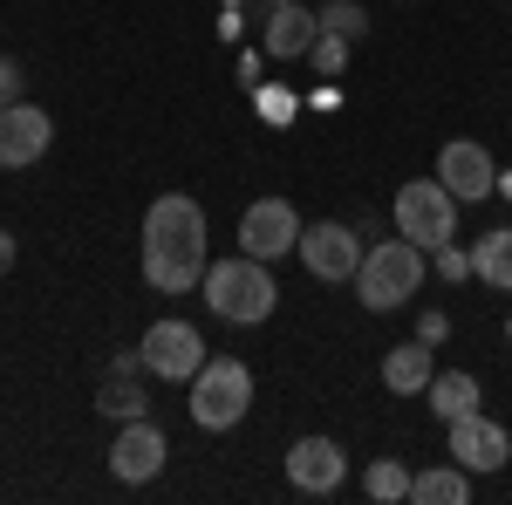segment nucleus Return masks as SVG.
<instances>
[{
  "mask_svg": "<svg viewBox=\"0 0 512 505\" xmlns=\"http://www.w3.org/2000/svg\"><path fill=\"white\" fill-rule=\"evenodd\" d=\"M205 267H212V253H205V205L185 192L151 198V212H144V280L158 294H198Z\"/></svg>",
  "mask_w": 512,
  "mask_h": 505,
  "instance_id": "obj_1",
  "label": "nucleus"
},
{
  "mask_svg": "<svg viewBox=\"0 0 512 505\" xmlns=\"http://www.w3.org/2000/svg\"><path fill=\"white\" fill-rule=\"evenodd\" d=\"M198 294H205V308L219 314V321H233V328H260V321L280 308L274 273H267V260H253V253L212 260L205 280H198Z\"/></svg>",
  "mask_w": 512,
  "mask_h": 505,
  "instance_id": "obj_2",
  "label": "nucleus"
},
{
  "mask_svg": "<svg viewBox=\"0 0 512 505\" xmlns=\"http://www.w3.org/2000/svg\"><path fill=\"white\" fill-rule=\"evenodd\" d=\"M424 273H431V253L396 233V239H376V246L362 253V267H355L349 287L369 314H390V308H410V294L424 287Z\"/></svg>",
  "mask_w": 512,
  "mask_h": 505,
  "instance_id": "obj_3",
  "label": "nucleus"
},
{
  "mask_svg": "<svg viewBox=\"0 0 512 505\" xmlns=\"http://www.w3.org/2000/svg\"><path fill=\"white\" fill-rule=\"evenodd\" d=\"M192 424L198 430H239L246 424V410H253V369L239 362V355H205V369H198L192 383Z\"/></svg>",
  "mask_w": 512,
  "mask_h": 505,
  "instance_id": "obj_4",
  "label": "nucleus"
},
{
  "mask_svg": "<svg viewBox=\"0 0 512 505\" xmlns=\"http://www.w3.org/2000/svg\"><path fill=\"white\" fill-rule=\"evenodd\" d=\"M396 233L410 239V246H444V239L458 233V198L444 192L437 178H410V185H396Z\"/></svg>",
  "mask_w": 512,
  "mask_h": 505,
  "instance_id": "obj_5",
  "label": "nucleus"
},
{
  "mask_svg": "<svg viewBox=\"0 0 512 505\" xmlns=\"http://www.w3.org/2000/svg\"><path fill=\"white\" fill-rule=\"evenodd\" d=\"M137 355H144V369H151V376H158V383H192L198 369H205V335H198L192 321H151V328H144V342H137Z\"/></svg>",
  "mask_w": 512,
  "mask_h": 505,
  "instance_id": "obj_6",
  "label": "nucleus"
},
{
  "mask_svg": "<svg viewBox=\"0 0 512 505\" xmlns=\"http://www.w3.org/2000/svg\"><path fill=\"white\" fill-rule=\"evenodd\" d=\"M451 465H465L478 478V471H506L512 465V430L499 424V417H485V410H465V417H451Z\"/></svg>",
  "mask_w": 512,
  "mask_h": 505,
  "instance_id": "obj_7",
  "label": "nucleus"
},
{
  "mask_svg": "<svg viewBox=\"0 0 512 505\" xmlns=\"http://www.w3.org/2000/svg\"><path fill=\"white\" fill-rule=\"evenodd\" d=\"M48 144H55V117H48L41 103L21 96V103L0 110V171H28V164H41Z\"/></svg>",
  "mask_w": 512,
  "mask_h": 505,
  "instance_id": "obj_8",
  "label": "nucleus"
},
{
  "mask_svg": "<svg viewBox=\"0 0 512 505\" xmlns=\"http://www.w3.org/2000/svg\"><path fill=\"white\" fill-rule=\"evenodd\" d=\"M294 246H301V212H294L287 198H253L246 219H239V253L280 260V253H294Z\"/></svg>",
  "mask_w": 512,
  "mask_h": 505,
  "instance_id": "obj_9",
  "label": "nucleus"
},
{
  "mask_svg": "<svg viewBox=\"0 0 512 505\" xmlns=\"http://www.w3.org/2000/svg\"><path fill=\"white\" fill-rule=\"evenodd\" d=\"M342 478H349V451L335 437H294L287 444V485L294 492L328 499V492H342Z\"/></svg>",
  "mask_w": 512,
  "mask_h": 505,
  "instance_id": "obj_10",
  "label": "nucleus"
},
{
  "mask_svg": "<svg viewBox=\"0 0 512 505\" xmlns=\"http://www.w3.org/2000/svg\"><path fill=\"white\" fill-rule=\"evenodd\" d=\"M301 267L315 273V280H355V267H362V239L342 226V219H321V226H301Z\"/></svg>",
  "mask_w": 512,
  "mask_h": 505,
  "instance_id": "obj_11",
  "label": "nucleus"
},
{
  "mask_svg": "<svg viewBox=\"0 0 512 505\" xmlns=\"http://www.w3.org/2000/svg\"><path fill=\"white\" fill-rule=\"evenodd\" d=\"M164 458H171V437H164L151 417H130V424H117V444H110V471H117L123 485H151L164 471Z\"/></svg>",
  "mask_w": 512,
  "mask_h": 505,
  "instance_id": "obj_12",
  "label": "nucleus"
},
{
  "mask_svg": "<svg viewBox=\"0 0 512 505\" xmlns=\"http://www.w3.org/2000/svg\"><path fill=\"white\" fill-rule=\"evenodd\" d=\"M437 185L458 198V205H478V198L499 192V164L485 144H444L437 151Z\"/></svg>",
  "mask_w": 512,
  "mask_h": 505,
  "instance_id": "obj_13",
  "label": "nucleus"
},
{
  "mask_svg": "<svg viewBox=\"0 0 512 505\" xmlns=\"http://www.w3.org/2000/svg\"><path fill=\"white\" fill-rule=\"evenodd\" d=\"M315 35H321V14H315V7H301V0L260 21V48L280 55V62H301V55L315 48Z\"/></svg>",
  "mask_w": 512,
  "mask_h": 505,
  "instance_id": "obj_14",
  "label": "nucleus"
},
{
  "mask_svg": "<svg viewBox=\"0 0 512 505\" xmlns=\"http://www.w3.org/2000/svg\"><path fill=\"white\" fill-rule=\"evenodd\" d=\"M431 376H437L431 342H396V349L383 355V389H396V396H424Z\"/></svg>",
  "mask_w": 512,
  "mask_h": 505,
  "instance_id": "obj_15",
  "label": "nucleus"
},
{
  "mask_svg": "<svg viewBox=\"0 0 512 505\" xmlns=\"http://www.w3.org/2000/svg\"><path fill=\"white\" fill-rule=\"evenodd\" d=\"M410 499H417V505H465V499H472V471H465V465L410 471Z\"/></svg>",
  "mask_w": 512,
  "mask_h": 505,
  "instance_id": "obj_16",
  "label": "nucleus"
},
{
  "mask_svg": "<svg viewBox=\"0 0 512 505\" xmlns=\"http://www.w3.org/2000/svg\"><path fill=\"white\" fill-rule=\"evenodd\" d=\"M424 396H431L437 424H451V417L478 410V396H485V389H478V376H472V369H444V376H431V389H424Z\"/></svg>",
  "mask_w": 512,
  "mask_h": 505,
  "instance_id": "obj_17",
  "label": "nucleus"
},
{
  "mask_svg": "<svg viewBox=\"0 0 512 505\" xmlns=\"http://www.w3.org/2000/svg\"><path fill=\"white\" fill-rule=\"evenodd\" d=\"M472 280H485L492 294H512V226H499L472 246Z\"/></svg>",
  "mask_w": 512,
  "mask_h": 505,
  "instance_id": "obj_18",
  "label": "nucleus"
},
{
  "mask_svg": "<svg viewBox=\"0 0 512 505\" xmlns=\"http://www.w3.org/2000/svg\"><path fill=\"white\" fill-rule=\"evenodd\" d=\"M96 410H103V417H117V424H130V417H151V403H144V389L130 383V369H117V376L103 383Z\"/></svg>",
  "mask_w": 512,
  "mask_h": 505,
  "instance_id": "obj_19",
  "label": "nucleus"
},
{
  "mask_svg": "<svg viewBox=\"0 0 512 505\" xmlns=\"http://www.w3.org/2000/svg\"><path fill=\"white\" fill-rule=\"evenodd\" d=\"M362 492H369L376 505L410 499V465H403V458H376V465L362 471Z\"/></svg>",
  "mask_w": 512,
  "mask_h": 505,
  "instance_id": "obj_20",
  "label": "nucleus"
},
{
  "mask_svg": "<svg viewBox=\"0 0 512 505\" xmlns=\"http://www.w3.org/2000/svg\"><path fill=\"white\" fill-rule=\"evenodd\" d=\"M321 28L342 35V41H362L369 35V7H362V0H328V7H321Z\"/></svg>",
  "mask_w": 512,
  "mask_h": 505,
  "instance_id": "obj_21",
  "label": "nucleus"
},
{
  "mask_svg": "<svg viewBox=\"0 0 512 505\" xmlns=\"http://www.w3.org/2000/svg\"><path fill=\"white\" fill-rule=\"evenodd\" d=\"M308 69H315V76H342V69H349V41L321 28V35H315V48H308Z\"/></svg>",
  "mask_w": 512,
  "mask_h": 505,
  "instance_id": "obj_22",
  "label": "nucleus"
},
{
  "mask_svg": "<svg viewBox=\"0 0 512 505\" xmlns=\"http://www.w3.org/2000/svg\"><path fill=\"white\" fill-rule=\"evenodd\" d=\"M431 267H437V280L458 287V280H472V253H465L458 239H444V246H431Z\"/></svg>",
  "mask_w": 512,
  "mask_h": 505,
  "instance_id": "obj_23",
  "label": "nucleus"
},
{
  "mask_svg": "<svg viewBox=\"0 0 512 505\" xmlns=\"http://www.w3.org/2000/svg\"><path fill=\"white\" fill-rule=\"evenodd\" d=\"M294 110H301V103H294L287 89H260V117H267V123H287Z\"/></svg>",
  "mask_w": 512,
  "mask_h": 505,
  "instance_id": "obj_24",
  "label": "nucleus"
},
{
  "mask_svg": "<svg viewBox=\"0 0 512 505\" xmlns=\"http://www.w3.org/2000/svg\"><path fill=\"white\" fill-rule=\"evenodd\" d=\"M444 335H451V321H444L437 308H424V314H417V342H431V349H437Z\"/></svg>",
  "mask_w": 512,
  "mask_h": 505,
  "instance_id": "obj_25",
  "label": "nucleus"
},
{
  "mask_svg": "<svg viewBox=\"0 0 512 505\" xmlns=\"http://www.w3.org/2000/svg\"><path fill=\"white\" fill-rule=\"evenodd\" d=\"M7 103H21V69L0 55V110H7Z\"/></svg>",
  "mask_w": 512,
  "mask_h": 505,
  "instance_id": "obj_26",
  "label": "nucleus"
},
{
  "mask_svg": "<svg viewBox=\"0 0 512 505\" xmlns=\"http://www.w3.org/2000/svg\"><path fill=\"white\" fill-rule=\"evenodd\" d=\"M280 7H294V0H246V7H239V14H246V21H253V14H260V21H267V14H280Z\"/></svg>",
  "mask_w": 512,
  "mask_h": 505,
  "instance_id": "obj_27",
  "label": "nucleus"
},
{
  "mask_svg": "<svg viewBox=\"0 0 512 505\" xmlns=\"http://www.w3.org/2000/svg\"><path fill=\"white\" fill-rule=\"evenodd\" d=\"M14 253H21V246H14V233H0V280L14 273Z\"/></svg>",
  "mask_w": 512,
  "mask_h": 505,
  "instance_id": "obj_28",
  "label": "nucleus"
},
{
  "mask_svg": "<svg viewBox=\"0 0 512 505\" xmlns=\"http://www.w3.org/2000/svg\"><path fill=\"white\" fill-rule=\"evenodd\" d=\"M499 198H512V171H499Z\"/></svg>",
  "mask_w": 512,
  "mask_h": 505,
  "instance_id": "obj_29",
  "label": "nucleus"
},
{
  "mask_svg": "<svg viewBox=\"0 0 512 505\" xmlns=\"http://www.w3.org/2000/svg\"><path fill=\"white\" fill-rule=\"evenodd\" d=\"M506 342H512V314H506Z\"/></svg>",
  "mask_w": 512,
  "mask_h": 505,
  "instance_id": "obj_30",
  "label": "nucleus"
},
{
  "mask_svg": "<svg viewBox=\"0 0 512 505\" xmlns=\"http://www.w3.org/2000/svg\"><path fill=\"white\" fill-rule=\"evenodd\" d=\"M233 7H246V0H233Z\"/></svg>",
  "mask_w": 512,
  "mask_h": 505,
  "instance_id": "obj_31",
  "label": "nucleus"
}]
</instances>
